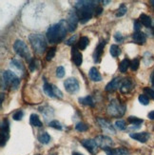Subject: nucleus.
Segmentation results:
<instances>
[{"label": "nucleus", "mask_w": 154, "mask_h": 155, "mask_svg": "<svg viewBox=\"0 0 154 155\" xmlns=\"http://www.w3.org/2000/svg\"><path fill=\"white\" fill-rule=\"evenodd\" d=\"M3 97H4L3 93H1V102H3Z\"/></svg>", "instance_id": "obj_51"}, {"label": "nucleus", "mask_w": 154, "mask_h": 155, "mask_svg": "<svg viewBox=\"0 0 154 155\" xmlns=\"http://www.w3.org/2000/svg\"><path fill=\"white\" fill-rule=\"evenodd\" d=\"M108 153H110L112 155H129V151L125 150V149H122V147H119V149H114V150H110L106 151Z\"/></svg>", "instance_id": "obj_27"}, {"label": "nucleus", "mask_w": 154, "mask_h": 155, "mask_svg": "<svg viewBox=\"0 0 154 155\" xmlns=\"http://www.w3.org/2000/svg\"><path fill=\"white\" fill-rule=\"evenodd\" d=\"M55 52H56V48H51L48 51V53H47V56H46V60L47 61H51V60L54 57L55 55Z\"/></svg>", "instance_id": "obj_32"}, {"label": "nucleus", "mask_w": 154, "mask_h": 155, "mask_svg": "<svg viewBox=\"0 0 154 155\" xmlns=\"http://www.w3.org/2000/svg\"><path fill=\"white\" fill-rule=\"evenodd\" d=\"M56 76L58 77V78H62V77H64V75H65V69L63 68V67H58V68L56 69Z\"/></svg>", "instance_id": "obj_39"}, {"label": "nucleus", "mask_w": 154, "mask_h": 155, "mask_svg": "<svg viewBox=\"0 0 154 155\" xmlns=\"http://www.w3.org/2000/svg\"><path fill=\"white\" fill-rule=\"evenodd\" d=\"M65 90L69 93H75L79 91V82L76 78H68L64 82Z\"/></svg>", "instance_id": "obj_8"}, {"label": "nucleus", "mask_w": 154, "mask_h": 155, "mask_svg": "<svg viewBox=\"0 0 154 155\" xmlns=\"http://www.w3.org/2000/svg\"><path fill=\"white\" fill-rule=\"evenodd\" d=\"M122 80L119 77H115L114 79H112L110 82L106 86V91H114L117 89H120V86H121Z\"/></svg>", "instance_id": "obj_14"}, {"label": "nucleus", "mask_w": 154, "mask_h": 155, "mask_svg": "<svg viewBox=\"0 0 154 155\" xmlns=\"http://www.w3.org/2000/svg\"><path fill=\"white\" fill-rule=\"evenodd\" d=\"M128 121H129V123H130L131 125H135V126H139L144 122L143 119H140V118L135 117V116H129L128 118Z\"/></svg>", "instance_id": "obj_28"}, {"label": "nucleus", "mask_w": 154, "mask_h": 155, "mask_svg": "<svg viewBox=\"0 0 154 155\" xmlns=\"http://www.w3.org/2000/svg\"><path fill=\"white\" fill-rule=\"evenodd\" d=\"M30 43L32 47L33 51L37 54H42L47 49L46 39L41 33H31L29 36Z\"/></svg>", "instance_id": "obj_3"}, {"label": "nucleus", "mask_w": 154, "mask_h": 155, "mask_svg": "<svg viewBox=\"0 0 154 155\" xmlns=\"http://www.w3.org/2000/svg\"><path fill=\"white\" fill-rule=\"evenodd\" d=\"M75 129L78 131H87L89 130V126L87 124H85V123H83V122H79V123L76 124Z\"/></svg>", "instance_id": "obj_31"}, {"label": "nucleus", "mask_w": 154, "mask_h": 155, "mask_svg": "<svg viewBox=\"0 0 154 155\" xmlns=\"http://www.w3.org/2000/svg\"><path fill=\"white\" fill-rule=\"evenodd\" d=\"M18 79V77L11 71H5L2 73V80H1V87L2 90L7 89V87H11L13 83Z\"/></svg>", "instance_id": "obj_6"}, {"label": "nucleus", "mask_w": 154, "mask_h": 155, "mask_svg": "<svg viewBox=\"0 0 154 155\" xmlns=\"http://www.w3.org/2000/svg\"><path fill=\"white\" fill-rule=\"evenodd\" d=\"M23 115H24V112L22 110H17L15 114H13L12 118H13V120H15V121H19V120L22 119Z\"/></svg>", "instance_id": "obj_41"}, {"label": "nucleus", "mask_w": 154, "mask_h": 155, "mask_svg": "<svg viewBox=\"0 0 154 155\" xmlns=\"http://www.w3.org/2000/svg\"><path fill=\"white\" fill-rule=\"evenodd\" d=\"M134 27V31H135V32H137V31H140V29H141V22H139L138 20H135L134 21V25H133Z\"/></svg>", "instance_id": "obj_42"}, {"label": "nucleus", "mask_w": 154, "mask_h": 155, "mask_svg": "<svg viewBox=\"0 0 154 155\" xmlns=\"http://www.w3.org/2000/svg\"><path fill=\"white\" fill-rule=\"evenodd\" d=\"M97 122L99 126L101 127V129L106 132V133H110V134H115V129L114 127L111 125V123L109 120L104 119V118H97Z\"/></svg>", "instance_id": "obj_10"}, {"label": "nucleus", "mask_w": 154, "mask_h": 155, "mask_svg": "<svg viewBox=\"0 0 154 155\" xmlns=\"http://www.w3.org/2000/svg\"><path fill=\"white\" fill-rule=\"evenodd\" d=\"M110 52L111 56L117 57L120 54V53H121V51H120L119 47L117 45H111L110 49Z\"/></svg>", "instance_id": "obj_29"}, {"label": "nucleus", "mask_w": 154, "mask_h": 155, "mask_svg": "<svg viewBox=\"0 0 154 155\" xmlns=\"http://www.w3.org/2000/svg\"><path fill=\"white\" fill-rule=\"evenodd\" d=\"M79 16L77 15L76 11H70L69 13V17L67 22H68V26H69V31L70 32H73L76 30L77 24L79 22Z\"/></svg>", "instance_id": "obj_9"}, {"label": "nucleus", "mask_w": 154, "mask_h": 155, "mask_svg": "<svg viewBox=\"0 0 154 155\" xmlns=\"http://www.w3.org/2000/svg\"><path fill=\"white\" fill-rule=\"evenodd\" d=\"M144 91L146 93V96H149L150 98H152L154 100V90H152L151 87H145L144 89Z\"/></svg>", "instance_id": "obj_40"}, {"label": "nucleus", "mask_w": 154, "mask_h": 155, "mask_svg": "<svg viewBox=\"0 0 154 155\" xmlns=\"http://www.w3.org/2000/svg\"><path fill=\"white\" fill-rule=\"evenodd\" d=\"M30 70L31 71H35L36 70V61L34 59H32L31 61V63H30Z\"/></svg>", "instance_id": "obj_45"}, {"label": "nucleus", "mask_w": 154, "mask_h": 155, "mask_svg": "<svg viewBox=\"0 0 154 155\" xmlns=\"http://www.w3.org/2000/svg\"><path fill=\"white\" fill-rule=\"evenodd\" d=\"M139 19H140V22H141V24L144 25L145 27H146V28H149V27H151V18L149 15H141Z\"/></svg>", "instance_id": "obj_24"}, {"label": "nucleus", "mask_w": 154, "mask_h": 155, "mask_svg": "<svg viewBox=\"0 0 154 155\" xmlns=\"http://www.w3.org/2000/svg\"><path fill=\"white\" fill-rule=\"evenodd\" d=\"M129 136L132 139L139 141V142H141V143H146V141L149 139V133H148V132H134V133H130Z\"/></svg>", "instance_id": "obj_15"}, {"label": "nucleus", "mask_w": 154, "mask_h": 155, "mask_svg": "<svg viewBox=\"0 0 154 155\" xmlns=\"http://www.w3.org/2000/svg\"><path fill=\"white\" fill-rule=\"evenodd\" d=\"M102 12H103V8H102V7L101 6H97V8L95 9V15H96V16L101 15Z\"/></svg>", "instance_id": "obj_46"}, {"label": "nucleus", "mask_w": 154, "mask_h": 155, "mask_svg": "<svg viewBox=\"0 0 154 155\" xmlns=\"http://www.w3.org/2000/svg\"><path fill=\"white\" fill-rule=\"evenodd\" d=\"M129 67H130V61L128 58H125L122 60L121 63H120V65H119V71L124 73L128 71V69L129 68Z\"/></svg>", "instance_id": "obj_21"}, {"label": "nucleus", "mask_w": 154, "mask_h": 155, "mask_svg": "<svg viewBox=\"0 0 154 155\" xmlns=\"http://www.w3.org/2000/svg\"><path fill=\"white\" fill-rule=\"evenodd\" d=\"M72 155H83V154L79 153V152H73V153H72Z\"/></svg>", "instance_id": "obj_49"}, {"label": "nucleus", "mask_w": 154, "mask_h": 155, "mask_svg": "<svg viewBox=\"0 0 154 155\" xmlns=\"http://www.w3.org/2000/svg\"><path fill=\"white\" fill-rule=\"evenodd\" d=\"M49 126L51 127H53V129H56V130H62V126H61V124H60V122H58L57 120H53V121H51V122H50Z\"/></svg>", "instance_id": "obj_35"}, {"label": "nucleus", "mask_w": 154, "mask_h": 155, "mask_svg": "<svg viewBox=\"0 0 154 155\" xmlns=\"http://www.w3.org/2000/svg\"><path fill=\"white\" fill-rule=\"evenodd\" d=\"M11 66L12 69L16 70L18 72H24L25 71L24 65L22 64V62H20L17 59H12L11 61Z\"/></svg>", "instance_id": "obj_19"}, {"label": "nucleus", "mask_w": 154, "mask_h": 155, "mask_svg": "<svg viewBox=\"0 0 154 155\" xmlns=\"http://www.w3.org/2000/svg\"><path fill=\"white\" fill-rule=\"evenodd\" d=\"M30 121H31V124L33 126V127H42L43 124L41 122V120H40L39 116L37 115V114H31V118H30Z\"/></svg>", "instance_id": "obj_20"}, {"label": "nucleus", "mask_w": 154, "mask_h": 155, "mask_svg": "<svg viewBox=\"0 0 154 155\" xmlns=\"http://www.w3.org/2000/svg\"><path fill=\"white\" fill-rule=\"evenodd\" d=\"M38 141L41 144H49L50 141H51V136L49 135L48 132H41L38 135Z\"/></svg>", "instance_id": "obj_22"}, {"label": "nucleus", "mask_w": 154, "mask_h": 155, "mask_svg": "<svg viewBox=\"0 0 154 155\" xmlns=\"http://www.w3.org/2000/svg\"><path fill=\"white\" fill-rule=\"evenodd\" d=\"M151 83H152V85L154 86V78H151Z\"/></svg>", "instance_id": "obj_52"}, {"label": "nucleus", "mask_w": 154, "mask_h": 155, "mask_svg": "<svg viewBox=\"0 0 154 155\" xmlns=\"http://www.w3.org/2000/svg\"><path fill=\"white\" fill-rule=\"evenodd\" d=\"M52 90H53V94H54V96L55 97H57V98H63V93H62V91H60L58 87H56L55 86H53L52 85Z\"/></svg>", "instance_id": "obj_37"}, {"label": "nucleus", "mask_w": 154, "mask_h": 155, "mask_svg": "<svg viewBox=\"0 0 154 155\" xmlns=\"http://www.w3.org/2000/svg\"><path fill=\"white\" fill-rule=\"evenodd\" d=\"M132 39H133V41H134L135 43H137L139 45H143L146 41V35L144 32L137 31V32H134L132 35Z\"/></svg>", "instance_id": "obj_16"}, {"label": "nucleus", "mask_w": 154, "mask_h": 155, "mask_svg": "<svg viewBox=\"0 0 154 155\" xmlns=\"http://www.w3.org/2000/svg\"><path fill=\"white\" fill-rule=\"evenodd\" d=\"M138 99H139V102L144 106L149 105V98L146 96V94H141V95H139Z\"/></svg>", "instance_id": "obj_33"}, {"label": "nucleus", "mask_w": 154, "mask_h": 155, "mask_svg": "<svg viewBox=\"0 0 154 155\" xmlns=\"http://www.w3.org/2000/svg\"><path fill=\"white\" fill-rule=\"evenodd\" d=\"M1 132L8 133L9 132V122L8 120H4L1 125Z\"/></svg>", "instance_id": "obj_38"}, {"label": "nucleus", "mask_w": 154, "mask_h": 155, "mask_svg": "<svg viewBox=\"0 0 154 155\" xmlns=\"http://www.w3.org/2000/svg\"><path fill=\"white\" fill-rule=\"evenodd\" d=\"M82 145L86 147L87 150H89V152H90L91 154H95L97 152V144L95 142V140L93 139H85L82 141Z\"/></svg>", "instance_id": "obj_12"}, {"label": "nucleus", "mask_w": 154, "mask_h": 155, "mask_svg": "<svg viewBox=\"0 0 154 155\" xmlns=\"http://www.w3.org/2000/svg\"><path fill=\"white\" fill-rule=\"evenodd\" d=\"M105 46H106V41L105 40H102V41L99 43V45L96 47L94 53H93V60H94V63H99L101 61V57L103 54Z\"/></svg>", "instance_id": "obj_13"}, {"label": "nucleus", "mask_w": 154, "mask_h": 155, "mask_svg": "<svg viewBox=\"0 0 154 155\" xmlns=\"http://www.w3.org/2000/svg\"><path fill=\"white\" fill-rule=\"evenodd\" d=\"M97 1H88V0H82L77 1L75 4V10L79 16L80 22L85 24L91 19L93 13L95 12V9L97 8Z\"/></svg>", "instance_id": "obj_1"}, {"label": "nucleus", "mask_w": 154, "mask_h": 155, "mask_svg": "<svg viewBox=\"0 0 154 155\" xmlns=\"http://www.w3.org/2000/svg\"><path fill=\"white\" fill-rule=\"evenodd\" d=\"M69 31L68 22L66 20H60L54 25L51 26L47 31V39L50 43H59L65 38L66 33Z\"/></svg>", "instance_id": "obj_2"}, {"label": "nucleus", "mask_w": 154, "mask_h": 155, "mask_svg": "<svg viewBox=\"0 0 154 155\" xmlns=\"http://www.w3.org/2000/svg\"><path fill=\"white\" fill-rule=\"evenodd\" d=\"M114 39L116 40L117 42H122V41H123V39H124V37H123V35H122L120 32H116L115 35H114Z\"/></svg>", "instance_id": "obj_44"}, {"label": "nucleus", "mask_w": 154, "mask_h": 155, "mask_svg": "<svg viewBox=\"0 0 154 155\" xmlns=\"http://www.w3.org/2000/svg\"><path fill=\"white\" fill-rule=\"evenodd\" d=\"M150 3H151V6L153 7V9H154V1L152 0V1H150Z\"/></svg>", "instance_id": "obj_50"}, {"label": "nucleus", "mask_w": 154, "mask_h": 155, "mask_svg": "<svg viewBox=\"0 0 154 155\" xmlns=\"http://www.w3.org/2000/svg\"><path fill=\"white\" fill-rule=\"evenodd\" d=\"M139 65H140V61H139V59L138 58H135V59H133L132 61L130 62V69L131 71H137L138 68H139Z\"/></svg>", "instance_id": "obj_34"}, {"label": "nucleus", "mask_w": 154, "mask_h": 155, "mask_svg": "<svg viewBox=\"0 0 154 155\" xmlns=\"http://www.w3.org/2000/svg\"><path fill=\"white\" fill-rule=\"evenodd\" d=\"M13 50H15V51L20 57L25 58L27 62L31 63L32 59H31L28 46H27V44L24 41H22V40H16L15 44H13Z\"/></svg>", "instance_id": "obj_5"}, {"label": "nucleus", "mask_w": 154, "mask_h": 155, "mask_svg": "<svg viewBox=\"0 0 154 155\" xmlns=\"http://www.w3.org/2000/svg\"><path fill=\"white\" fill-rule=\"evenodd\" d=\"M149 118L150 120H154V110H152L149 113Z\"/></svg>", "instance_id": "obj_47"}, {"label": "nucleus", "mask_w": 154, "mask_h": 155, "mask_svg": "<svg viewBox=\"0 0 154 155\" xmlns=\"http://www.w3.org/2000/svg\"><path fill=\"white\" fill-rule=\"evenodd\" d=\"M75 40H76V35H72L70 39H68L67 41L65 42L67 45H69V46H70V45H73V43L75 42Z\"/></svg>", "instance_id": "obj_43"}, {"label": "nucleus", "mask_w": 154, "mask_h": 155, "mask_svg": "<svg viewBox=\"0 0 154 155\" xmlns=\"http://www.w3.org/2000/svg\"><path fill=\"white\" fill-rule=\"evenodd\" d=\"M95 142L98 147H101L105 151H108L111 150V147L113 146V140L106 135H99L95 139Z\"/></svg>", "instance_id": "obj_7"}, {"label": "nucleus", "mask_w": 154, "mask_h": 155, "mask_svg": "<svg viewBox=\"0 0 154 155\" xmlns=\"http://www.w3.org/2000/svg\"><path fill=\"white\" fill-rule=\"evenodd\" d=\"M126 12H128V9H126V6L125 4H122L121 6L119 7V9L116 12V16L117 17H121L123 15H125Z\"/></svg>", "instance_id": "obj_30"}, {"label": "nucleus", "mask_w": 154, "mask_h": 155, "mask_svg": "<svg viewBox=\"0 0 154 155\" xmlns=\"http://www.w3.org/2000/svg\"><path fill=\"white\" fill-rule=\"evenodd\" d=\"M71 60L76 66H81L83 62V55H82V53L79 51L78 47L76 46H73L71 49Z\"/></svg>", "instance_id": "obj_11"}, {"label": "nucleus", "mask_w": 154, "mask_h": 155, "mask_svg": "<svg viewBox=\"0 0 154 155\" xmlns=\"http://www.w3.org/2000/svg\"><path fill=\"white\" fill-rule=\"evenodd\" d=\"M132 89V82L130 79H124L121 82V86H120V91L122 93H128Z\"/></svg>", "instance_id": "obj_17"}, {"label": "nucleus", "mask_w": 154, "mask_h": 155, "mask_svg": "<svg viewBox=\"0 0 154 155\" xmlns=\"http://www.w3.org/2000/svg\"><path fill=\"white\" fill-rule=\"evenodd\" d=\"M126 110V107L123 104L120 103V101H118L117 99L112 100L110 103L109 107H108V114L111 117H122Z\"/></svg>", "instance_id": "obj_4"}, {"label": "nucleus", "mask_w": 154, "mask_h": 155, "mask_svg": "<svg viewBox=\"0 0 154 155\" xmlns=\"http://www.w3.org/2000/svg\"><path fill=\"white\" fill-rule=\"evenodd\" d=\"M115 126L119 130H124L126 129V123L124 120H117L115 122Z\"/></svg>", "instance_id": "obj_36"}, {"label": "nucleus", "mask_w": 154, "mask_h": 155, "mask_svg": "<svg viewBox=\"0 0 154 155\" xmlns=\"http://www.w3.org/2000/svg\"><path fill=\"white\" fill-rule=\"evenodd\" d=\"M90 44V39L87 37V36H82L81 38L79 39V42H78V49L79 50H85L88 45Z\"/></svg>", "instance_id": "obj_23"}, {"label": "nucleus", "mask_w": 154, "mask_h": 155, "mask_svg": "<svg viewBox=\"0 0 154 155\" xmlns=\"http://www.w3.org/2000/svg\"><path fill=\"white\" fill-rule=\"evenodd\" d=\"M102 3H103L104 5H108L109 3H110V1H106V0H105V1H104V0H103V1H102Z\"/></svg>", "instance_id": "obj_48"}, {"label": "nucleus", "mask_w": 154, "mask_h": 155, "mask_svg": "<svg viewBox=\"0 0 154 155\" xmlns=\"http://www.w3.org/2000/svg\"><path fill=\"white\" fill-rule=\"evenodd\" d=\"M106 155H112V154H110V153H108V154H106Z\"/></svg>", "instance_id": "obj_53"}, {"label": "nucleus", "mask_w": 154, "mask_h": 155, "mask_svg": "<svg viewBox=\"0 0 154 155\" xmlns=\"http://www.w3.org/2000/svg\"><path fill=\"white\" fill-rule=\"evenodd\" d=\"M79 102L81 103L82 105L85 106H90V107H94V102H93L92 97L88 95L86 97H82V98H79Z\"/></svg>", "instance_id": "obj_25"}, {"label": "nucleus", "mask_w": 154, "mask_h": 155, "mask_svg": "<svg viewBox=\"0 0 154 155\" xmlns=\"http://www.w3.org/2000/svg\"><path fill=\"white\" fill-rule=\"evenodd\" d=\"M43 90H44V92L49 97H54V94H53V90H52V85L49 84L46 80H45V84H44V87H43Z\"/></svg>", "instance_id": "obj_26"}, {"label": "nucleus", "mask_w": 154, "mask_h": 155, "mask_svg": "<svg viewBox=\"0 0 154 155\" xmlns=\"http://www.w3.org/2000/svg\"><path fill=\"white\" fill-rule=\"evenodd\" d=\"M89 75H90V78L92 81H94V82H100V81L102 80L101 74H100V72L98 71V70L96 68H94V67L90 70Z\"/></svg>", "instance_id": "obj_18"}]
</instances>
